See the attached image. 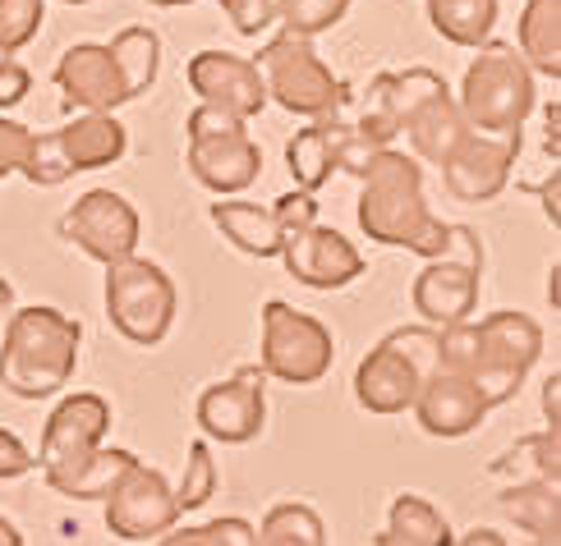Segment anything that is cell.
<instances>
[{
    "mask_svg": "<svg viewBox=\"0 0 561 546\" xmlns=\"http://www.w3.org/2000/svg\"><path fill=\"white\" fill-rule=\"evenodd\" d=\"M111 427V405L102 395H69L60 409L46 418L37 464L46 483L75 501H106L111 487L125 478L134 464L129 450H102V437Z\"/></svg>",
    "mask_w": 561,
    "mask_h": 546,
    "instance_id": "6da1fadb",
    "label": "cell"
},
{
    "mask_svg": "<svg viewBox=\"0 0 561 546\" xmlns=\"http://www.w3.org/2000/svg\"><path fill=\"white\" fill-rule=\"evenodd\" d=\"M364 194H359V225L373 244L387 248H410L419 257H437L447 248L451 225L437 221L424 202V171L414 156H401L382 148L368 161Z\"/></svg>",
    "mask_w": 561,
    "mask_h": 546,
    "instance_id": "7a4b0ae2",
    "label": "cell"
},
{
    "mask_svg": "<svg viewBox=\"0 0 561 546\" xmlns=\"http://www.w3.org/2000/svg\"><path fill=\"white\" fill-rule=\"evenodd\" d=\"M83 326L60 307H23L10 317L0 340V386L19 399H46L79 368Z\"/></svg>",
    "mask_w": 561,
    "mask_h": 546,
    "instance_id": "3957f363",
    "label": "cell"
},
{
    "mask_svg": "<svg viewBox=\"0 0 561 546\" xmlns=\"http://www.w3.org/2000/svg\"><path fill=\"white\" fill-rule=\"evenodd\" d=\"M534 111V69L511 42H483L465 69L460 115L479 133H520Z\"/></svg>",
    "mask_w": 561,
    "mask_h": 546,
    "instance_id": "277c9868",
    "label": "cell"
},
{
    "mask_svg": "<svg viewBox=\"0 0 561 546\" xmlns=\"http://www.w3.org/2000/svg\"><path fill=\"white\" fill-rule=\"evenodd\" d=\"M433 372H437V330H424V326L391 330L359 363L355 399L368 414H405Z\"/></svg>",
    "mask_w": 561,
    "mask_h": 546,
    "instance_id": "5b68a950",
    "label": "cell"
},
{
    "mask_svg": "<svg viewBox=\"0 0 561 546\" xmlns=\"http://www.w3.org/2000/svg\"><path fill=\"white\" fill-rule=\"evenodd\" d=\"M259 74L267 97L280 102L290 115H309V120H322V115H336L345 102L341 79L318 60L313 42L299 33H280L259 51Z\"/></svg>",
    "mask_w": 561,
    "mask_h": 546,
    "instance_id": "8992f818",
    "label": "cell"
},
{
    "mask_svg": "<svg viewBox=\"0 0 561 546\" xmlns=\"http://www.w3.org/2000/svg\"><path fill=\"white\" fill-rule=\"evenodd\" d=\"M125 156V125L111 111H88L79 120H69L56 133H33V152L23 165V179L37 188L65 184L79 171H102Z\"/></svg>",
    "mask_w": 561,
    "mask_h": 546,
    "instance_id": "52a82bcc",
    "label": "cell"
},
{
    "mask_svg": "<svg viewBox=\"0 0 561 546\" xmlns=\"http://www.w3.org/2000/svg\"><path fill=\"white\" fill-rule=\"evenodd\" d=\"M543 353V330L539 322H529L525 313H493L474 326V368L470 382L483 395L488 409L516 399L529 368Z\"/></svg>",
    "mask_w": 561,
    "mask_h": 546,
    "instance_id": "ba28073f",
    "label": "cell"
},
{
    "mask_svg": "<svg viewBox=\"0 0 561 546\" xmlns=\"http://www.w3.org/2000/svg\"><path fill=\"white\" fill-rule=\"evenodd\" d=\"M106 317L134 345H161L175 322V284L148 257H121L106 267Z\"/></svg>",
    "mask_w": 561,
    "mask_h": 546,
    "instance_id": "9c48e42d",
    "label": "cell"
},
{
    "mask_svg": "<svg viewBox=\"0 0 561 546\" xmlns=\"http://www.w3.org/2000/svg\"><path fill=\"white\" fill-rule=\"evenodd\" d=\"M184 129H190V171L203 188H213V194H240V188L259 179L263 152L249 138L240 115L203 102Z\"/></svg>",
    "mask_w": 561,
    "mask_h": 546,
    "instance_id": "30bf717a",
    "label": "cell"
},
{
    "mask_svg": "<svg viewBox=\"0 0 561 546\" xmlns=\"http://www.w3.org/2000/svg\"><path fill=\"white\" fill-rule=\"evenodd\" d=\"M479 276H483V248L470 225H451L447 248L428 257V267L414 280V313H424L433 326L470 322L479 307Z\"/></svg>",
    "mask_w": 561,
    "mask_h": 546,
    "instance_id": "8fae6325",
    "label": "cell"
},
{
    "mask_svg": "<svg viewBox=\"0 0 561 546\" xmlns=\"http://www.w3.org/2000/svg\"><path fill=\"white\" fill-rule=\"evenodd\" d=\"M336 345L332 330H327L318 317L299 313V307L272 299L263 307V372L276 376L286 386H313L332 372Z\"/></svg>",
    "mask_w": 561,
    "mask_h": 546,
    "instance_id": "7c38bea8",
    "label": "cell"
},
{
    "mask_svg": "<svg viewBox=\"0 0 561 546\" xmlns=\"http://www.w3.org/2000/svg\"><path fill=\"white\" fill-rule=\"evenodd\" d=\"M138 230H144L138 225V211L121 194H111V188H92V194H83L60 217V240L83 248L92 263H102V267L121 263V257H134Z\"/></svg>",
    "mask_w": 561,
    "mask_h": 546,
    "instance_id": "4fadbf2b",
    "label": "cell"
},
{
    "mask_svg": "<svg viewBox=\"0 0 561 546\" xmlns=\"http://www.w3.org/2000/svg\"><path fill=\"white\" fill-rule=\"evenodd\" d=\"M180 519V506H175V491L167 487L157 468H148L144 460H134L125 468V478L111 487L106 496V528L121 537V542H148V537H161L171 533Z\"/></svg>",
    "mask_w": 561,
    "mask_h": 546,
    "instance_id": "5bb4252c",
    "label": "cell"
},
{
    "mask_svg": "<svg viewBox=\"0 0 561 546\" xmlns=\"http://www.w3.org/2000/svg\"><path fill=\"white\" fill-rule=\"evenodd\" d=\"M263 386H267V372L259 363L240 368L230 382L207 386L198 395V422H203V432L226 441V445H244L253 437H263V422H267Z\"/></svg>",
    "mask_w": 561,
    "mask_h": 546,
    "instance_id": "9a60e30c",
    "label": "cell"
},
{
    "mask_svg": "<svg viewBox=\"0 0 561 546\" xmlns=\"http://www.w3.org/2000/svg\"><path fill=\"white\" fill-rule=\"evenodd\" d=\"M276 257H286V271L299 284H309V290H341V284L364 276L359 248L350 244L341 230L318 225V221L295 230V234H286Z\"/></svg>",
    "mask_w": 561,
    "mask_h": 546,
    "instance_id": "2e32d148",
    "label": "cell"
},
{
    "mask_svg": "<svg viewBox=\"0 0 561 546\" xmlns=\"http://www.w3.org/2000/svg\"><path fill=\"white\" fill-rule=\"evenodd\" d=\"M516 152L520 133H470L460 142V152L442 165V179L460 202H493L511 179Z\"/></svg>",
    "mask_w": 561,
    "mask_h": 546,
    "instance_id": "e0dca14e",
    "label": "cell"
},
{
    "mask_svg": "<svg viewBox=\"0 0 561 546\" xmlns=\"http://www.w3.org/2000/svg\"><path fill=\"white\" fill-rule=\"evenodd\" d=\"M184 74H190V88L207 106L230 111V115H240V120H253V115H263V106H267V88H263L259 65L244 56L198 51Z\"/></svg>",
    "mask_w": 561,
    "mask_h": 546,
    "instance_id": "ac0fdd59",
    "label": "cell"
},
{
    "mask_svg": "<svg viewBox=\"0 0 561 546\" xmlns=\"http://www.w3.org/2000/svg\"><path fill=\"white\" fill-rule=\"evenodd\" d=\"M56 83L65 92L69 111H75V106H83V111H115V106L129 102L121 65H115V56L106 51V46H92V42L69 46V51L60 56Z\"/></svg>",
    "mask_w": 561,
    "mask_h": 546,
    "instance_id": "d6986e66",
    "label": "cell"
},
{
    "mask_svg": "<svg viewBox=\"0 0 561 546\" xmlns=\"http://www.w3.org/2000/svg\"><path fill=\"white\" fill-rule=\"evenodd\" d=\"M410 409L419 414V427H424L428 437H465L488 418V405H483V395L474 391L470 376L442 372V368L419 386Z\"/></svg>",
    "mask_w": 561,
    "mask_h": 546,
    "instance_id": "ffe728a7",
    "label": "cell"
},
{
    "mask_svg": "<svg viewBox=\"0 0 561 546\" xmlns=\"http://www.w3.org/2000/svg\"><path fill=\"white\" fill-rule=\"evenodd\" d=\"M405 133H410L414 152L424 156V161H433V165H447V161L460 152V142L470 138L474 129H470V120H465V115H460V102L451 97L447 88H442V92H433L428 102H419V106L410 111Z\"/></svg>",
    "mask_w": 561,
    "mask_h": 546,
    "instance_id": "44dd1931",
    "label": "cell"
},
{
    "mask_svg": "<svg viewBox=\"0 0 561 546\" xmlns=\"http://www.w3.org/2000/svg\"><path fill=\"white\" fill-rule=\"evenodd\" d=\"M345 133H350V129L336 120V115H322L318 125L299 129V133L290 138L286 161H290V175H295V184L304 188V194H313V188H322L327 179H332Z\"/></svg>",
    "mask_w": 561,
    "mask_h": 546,
    "instance_id": "7402d4cb",
    "label": "cell"
},
{
    "mask_svg": "<svg viewBox=\"0 0 561 546\" xmlns=\"http://www.w3.org/2000/svg\"><path fill=\"white\" fill-rule=\"evenodd\" d=\"M213 221L230 244L249 257H276L280 253V230L272 207L259 202H213Z\"/></svg>",
    "mask_w": 561,
    "mask_h": 546,
    "instance_id": "603a6c76",
    "label": "cell"
},
{
    "mask_svg": "<svg viewBox=\"0 0 561 546\" xmlns=\"http://www.w3.org/2000/svg\"><path fill=\"white\" fill-rule=\"evenodd\" d=\"M520 56L529 69H539L548 79H561V0H525Z\"/></svg>",
    "mask_w": 561,
    "mask_h": 546,
    "instance_id": "cb8c5ba5",
    "label": "cell"
},
{
    "mask_svg": "<svg viewBox=\"0 0 561 546\" xmlns=\"http://www.w3.org/2000/svg\"><path fill=\"white\" fill-rule=\"evenodd\" d=\"M497 506L506 519H516V524L534 537H561V496H557V483H516L497 496Z\"/></svg>",
    "mask_w": 561,
    "mask_h": 546,
    "instance_id": "d4e9b609",
    "label": "cell"
},
{
    "mask_svg": "<svg viewBox=\"0 0 561 546\" xmlns=\"http://www.w3.org/2000/svg\"><path fill=\"white\" fill-rule=\"evenodd\" d=\"M387 537L391 546H451L456 533L451 524L442 519L424 496H396L391 501V514H387Z\"/></svg>",
    "mask_w": 561,
    "mask_h": 546,
    "instance_id": "484cf974",
    "label": "cell"
},
{
    "mask_svg": "<svg viewBox=\"0 0 561 546\" xmlns=\"http://www.w3.org/2000/svg\"><path fill=\"white\" fill-rule=\"evenodd\" d=\"M428 19L451 46H483L493 37L497 0H428Z\"/></svg>",
    "mask_w": 561,
    "mask_h": 546,
    "instance_id": "4316f807",
    "label": "cell"
},
{
    "mask_svg": "<svg viewBox=\"0 0 561 546\" xmlns=\"http://www.w3.org/2000/svg\"><path fill=\"white\" fill-rule=\"evenodd\" d=\"M106 51L115 56V65H121V79L129 88V102L138 97V92H148L152 79H157V60H161V42L157 33L148 28H125L121 37H115Z\"/></svg>",
    "mask_w": 561,
    "mask_h": 546,
    "instance_id": "83f0119b",
    "label": "cell"
},
{
    "mask_svg": "<svg viewBox=\"0 0 561 546\" xmlns=\"http://www.w3.org/2000/svg\"><path fill=\"white\" fill-rule=\"evenodd\" d=\"M259 546H327L322 519H318L309 506H295V501L272 506L267 519H263Z\"/></svg>",
    "mask_w": 561,
    "mask_h": 546,
    "instance_id": "f1b7e54d",
    "label": "cell"
},
{
    "mask_svg": "<svg viewBox=\"0 0 561 546\" xmlns=\"http://www.w3.org/2000/svg\"><path fill=\"white\" fill-rule=\"evenodd\" d=\"M561 445H557V427H548V432H539V437H525V441H516L506 450V455L493 464V473L497 478H506V473H516V468H529L539 483H557L561 478Z\"/></svg>",
    "mask_w": 561,
    "mask_h": 546,
    "instance_id": "f546056e",
    "label": "cell"
},
{
    "mask_svg": "<svg viewBox=\"0 0 561 546\" xmlns=\"http://www.w3.org/2000/svg\"><path fill=\"white\" fill-rule=\"evenodd\" d=\"M350 0H276V19L286 23V33H299V37H318L327 28H336Z\"/></svg>",
    "mask_w": 561,
    "mask_h": 546,
    "instance_id": "4dcf8cb0",
    "label": "cell"
},
{
    "mask_svg": "<svg viewBox=\"0 0 561 546\" xmlns=\"http://www.w3.org/2000/svg\"><path fill=\"white\" fill-rule=\"evenodd\" d=\"M46 19V0H0V56L23 51Z\"/></svg>",
    "mask_w": 561,
    "mask_h": 546,
    "instance_id": "1f68e13d",
    "label": "cell"
},
{
    "mask_svg": "<svg viewBox=\"0 0 561 546\" xmlns=\"http://www.w3.org/2000/svg\"><path fill=\"white\" fill-rule=\"evenodd\" d=\"M213 496H217V460H213V450H207V441H194L190 445V468H184V483L175 491V506L184 514V510L207 506Z\"/></svg>",
    "mask_w": 561,
    "mask_h": 546,
    "instance_id": "d6a6232c",
    "label": "cell"
},
{
    "mask_svg": "<svg viewBox=\"0 0 561 546\" xmlns=\"http://www.w3.org/2000/svg\"><path fill=\"white\" fill-rule=\"evenodd\" d=\"M161 546H259V528H249L244 519H213L203 528L167 533Z\"/></svg>",
    "mask_w": 561,
    "mask_h": 546,
    "instance_id": "836d02e7",
    "label": "cell"
},
{
    "mask_svg": "<svg viewBox=\"0 0 561 546\" xmlns=\"http://www.w3.org/2000/svg\"><path fill=\"white\" fill-rule=\"evenodd\" d=\"M28 152H33V133L14 125V120H0V179L5 175H23V165H28Z\"/></svg>",
    "mask_w": 561,
    "mask_h": 546,
    "instance_id": "e575fe53",
    "label": "cell"
},
{
    "mask_svg": "<svg viewBox=\"0 0 561 546\" xmlns=\"http://www.w3.org/2000/svg\"><path fill=\"white\" fill-rule=\"evenodd\" d=\"M272 217H276L280 240H286V234H295V230H304V225H313V221H318V202H313V194H304V188H299V194L276 198Z\"/></svg>",
    "mask_w": 561,
    "mask_h": 546,
    "instance_id": "d590c367",
    "label": "cell"
},
{
    "mask_svg": "<svg viewBox=\"0 0 561 546\" xmlns=\"http://www.w3.org/2000/svg\"><path fill=\"white\" fill-rule=\"evenodd\" d=\"M221 10L230 14V23H236L244 37H259L276 19V0H221Z\"/></svg>",
    "mask_w": 561,
    "mask_h": 546,
    "instance_id": "8d00e7d4",
    "label": "cell"
},
{
    "mask_svg": "<svg viewBox=\"0 0 561 546\" xmlns=\"http://www.w3.org/2000/svg\"><path fill=\"white\" fill-rule=\"evenodd\" d=\"M33 464H37V460L28 455V445H23L14 432H5V427H0V483L33 473Z\"/></svg>",
    "mask_w": 561,
    "mask_h": 546,
    "instance_id": "74e56055",
    "label": "cell"
},
{
    "mask_svg": "<svg viewBox=\"0 0 561 546\" xmlns=\"http://www.w3.org/2000/svg\"><path fill=\"white\" fill-rule=\"evenodd\" d=\"M28 88H33V74L23 69L19 60L10 56H0V111L5 106H19L23 97H28Z\"/></svg>",
    "mask_w": 561,
    "mask_h": 546,
    "instance_id": "f35d334b",
    "label": "cell"
},
{
    "mask_svg": "<svg viewBox=\"0 0 561 546\" xmlns=\"http://www.w3.org/2000/svg\"><path fill=\"white\" fill-rule=\"evenodd\" d=\"M543 414H548V422H552V427L561 422V376H557V372L543 382Z\"/></svg>",
    "mask_w": 561,
    "mask_h": 546,
    "instance_id": "ab89813d",
    "label": "cell"
},
{
    "mask_svg": "<svg viewBox=\"0 0 561 546\" xmlns=\"http://www.w3.org/2000/svg\"><path fill=\"white\" fill-rule=\"evenodd\" d=\"M451 546H506V537H502V533H493V528H474V533L456 537Z\"/></svg>",
    "mask_w": 561,
    "mask_h": 546,
    "instance_id": "60d3db41",
    "label": "cell"
},
{
    "mask_svg": "<svg viewBox=\"0 0 561 546\" xmlns=\"http://www.w3.org/2000/svg\"><path fill=\"white\" fill-rule=\"evenodd\" d=\"M557 188H561V184H557V171H552V179L543 184V211H548V221H552V225L561 221V211H557Z\"/></svg>",
    "mask_w": 561,
    "mask_h": 546,
    "instance_id": "b9f144b4",
    "label": "cell"
},
{
    "mask_svg": "<svg viewBox=\"0 0 561 546\" xmlns=\"http://www.w3.org/2000/svg\"><path fill=\"white\" fill-rule=\"evenodd\" d=\"M0 546H23V533L10 524V519H0Z\"/></svg>",
    "mask_w": 561,
    "mask_h": 546,
    "instance_id": "7bdbcfd3",
    "label": "cell"
},
{
    "mask_svg": "<svg viewBox=\"0 0 561 546\" xmlns=\"http://www.w3.org/2000/svg\"><path fill=\"white\" fill-rule=\"evenodd\" d=\"M10 307H14V290H10V280L0 276V317H10Z\"/></svg>",
    "mask_w": 561,
    "mask_h": 546,
    "instance_id": "ee69618b",
    "label": "cell"
},
{
    "mask_svg": "<svg viewBox=\"0 0 561 546\" xmlns=\"http://www.w3.org/2000/svg\"><path fill=\"white\" fill-rule=\"evenodd\" d=\"M148 5H167L171 10V5H194V0H148Z\"/></svg>",
    "mask_w": 561,
    "mask_h": 546,
    "instance_id": "f6af8a7d",
    "label": "cell"
},
{
    "mask_svg": "<svg viewBox=\"0 0 561 546\" xmlns=\"http://www.w3.org/2000/svg\"><path fill=\"white\" fill-rule=\"evenodd\" d=\"M373 546H391V537H387V533H378V537H373Z\"/></svg>",
    "mask_w": 561,
    "mask_h": 546,
    "instance_id": "bcb514c9",
    "label": "cell"
},
{
    "mask_svg": "<svg viewBox=\"0 0 561 546\" xmlns=\"http://www.w3.org/2000/svg\"><path fill=\"white\" fill-rule=\"evenodd\" d=\"M534 546H561V537H543V542H534Z\"/></svg>",
    "mask_w": 561,
    "mask_h": 546,
    "instance_id": "7dc6e473",
    "label": "cell"
},
{
    "mask_svg": "<svg viewBox=\"0 0 561 546\" xmlns=\"http://www.w3.org/2000/svg\"><path fill=\"white\" fill-rule=\"evenodd\" d=\"M65 5H88V0H65Z\"/></svg>",
    "mask_w": 561,
    "mask_h": 546,
    "instance_id": "c3c4849f",
    "label": "cell"
}]
</instances>
